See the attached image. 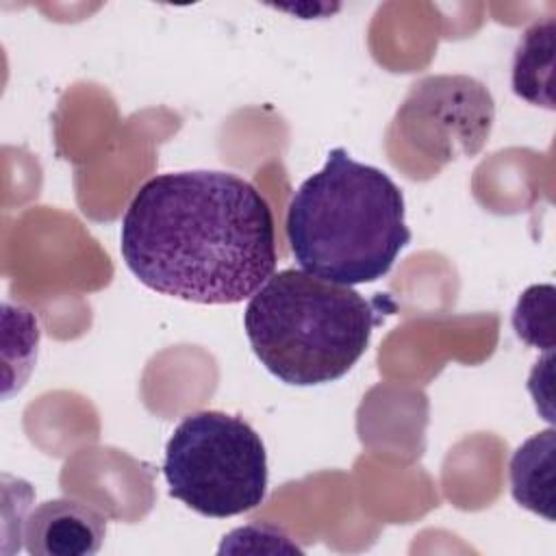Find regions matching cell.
<instances>
[{
	"label": "cell",
	"mask_w": 556,
	"mask_h": 556,
	"mask_svg": "<svg viewBox=\"0 0 556 556\" xmlns=\"http://www.w3.org/2000/svg\"><path fill=\"white\" fill-rule=\"evenodd\" d=\"M119 252L156 293L237 304L276 269L274 215L261 191L232 172L156 174L124 213Z\"/></svg>",
	"instance_id": "cell-1"
},
{
	"label": "cell",
	"mask_w": 556,
	"mask_h": 556,
	"mask_svg": "<svg viewBox=\"0 0 556 556\" xmlns=\"http://www.w3.org/2000/svg\"><path fill=\"white\" fill-rule=\"evenodd\" d=\"M285 230L300 269L348 287L380 280L410 241L402 189L345 148L295 189Z\"/></svg>",
	"instance_id": "cell-2"
},
{
	"label": "cell",
	"mask_w": 556,
	"mask_h": 556,
	"mask_svg": "<svg viewBox=\"0 0 556 556\" xmlns=\"http://www.w3.org/2000/svg\"><path fill=\"white\" fill-rule=\"evenodd\" d=\"M365 300L348 285L304 269L271 274L250 298L243 328L261 365L293 387L343 378L365 354L374 328L395 304Z\"/></svg>",
	"instance_id": "cell-3"
},
{
	"label": "cell",
	"mask_w": 556,
	"mask_h": 556,
	"mask_svg": "<svg viewBox=\"0 0 556 556\" xmlns=\"http://www.w3.org/2000/svg\"><path fill=\"white\" fill-rule=\"evenodd\" d=\"M163 476L172 497L204 517L256 508L267 493V452L258 432L222 410L187 415L165 445Z\"/></svg>",
	"instance_id": "cell-4"
},
{
	"label": "cell",
	"mask_w": 556,
	"mask_h": 556,
	"mask_svg": "<svg viewBox=\"0 0 556 556\" xmlns=\"http://www.w3.org/2000/svg\"><path fill=\"white\" fill-rule=\"evenodd\" d=\"M106 534V517L78 500L39 504L24 521V545L35 556H91Z\"/></svg>",
	"instance_id": "cell-5"
},
{
	"label": "cell",
	"mask_w": 556,
	"mask_h": 556,
	"mask_svg": "<svg viewBox=\"0 0 556 556\" xmlns=\"http://www.w3.org/2000/svg\"><path fill=\"white\" fill-rule=\"evenodd\" d=\"M554 450L556 432L547 428L526 439L510 458V493L515 502L554 521Z\"/></svg>",
	"instance_id": "cell-6"
},
{
	"label": "cell",
	"mask_w": 556,
	"mask_h": 556,
	"mask_svg": "<svg viewBox=\"0 0 556 556\" xmlns=\"http://www.w3.org/2000/svg\"><path fill=\"white\" fill-rule=\"evenodd\" d=\"M552 70H554V20L536 22L530 26L515 50L513 61V91L521 100L554 109L552 98Z\"/></svg>",
	"instance_id": "cell-7"
},
{
	"label": "cell",
	"mask_w": 556,
	"mask_h": 556,
	"mask_svg": "<svg viewBox=\"0 0 556 556\" xmlns=\"http://www.w3.org/2000/svg\"><path fill=\"white\" fill-rule=\"evenodd\" d=\"M554 293L552 285H534L519 298L513 328L523 343L543 350L554 348Z\"/></svg>",
	"instance_id": "cell-8"
}]
</instances>
